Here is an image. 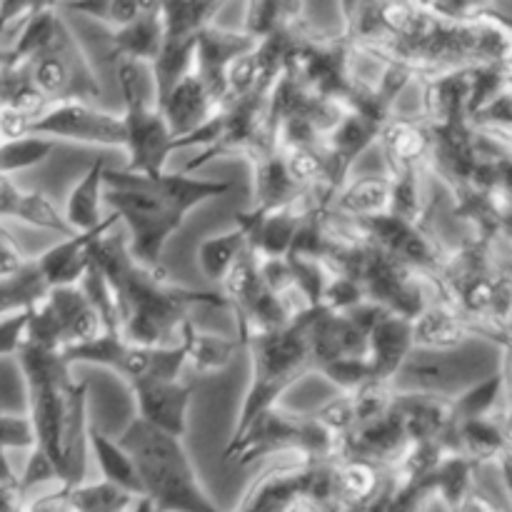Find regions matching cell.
Segmentation results:
<instances>
[{
  "label": "cell",
  "mask_w": 512,
  "mask_h": 512,
  "mask_svg": "<svg viewBox=\"0 0 512 512\" xmlns=\"http://www.w3.org/2000/svg\"><path fill=\"white\" fill-rule=\"evenodd\" d=\"M140 178L165 203H170L183 215H188L195 205L205 203V200H213L230 193V183H225V180H198L190 178L188 173H168V170H160V173L153 175L140 173Z\"/></svg>",
  "instance_id": "obj_21"
},
{
  "label": "cell",
  "mask_w": 512,
  "mask_h": 512,
  "mask_svg": "<svg viewBox=\"0 0 512 512\" xmlns=\"http://www.w3.org/2000/svg\"><path fill=\"white\" fill-rule=\"evenodd\" d=\"M335 205L348 218H370V215L388 213L390 208V178L368 175L355 183L343 185L333 195Z\"/></svg>",
  "instance_id": "obj_29"
},
{
  "label": "cell",
  "mask_w": 512,
  "mask_h": 512,
  "mask_svg": "<svg viewBox=\"0 0 512 512\" xmlns=\"http://www.w3.org/2000/svg\"><path fill=\"white\" fill-rule=\"evenodd\" d=\"M50 293L45 275L40 273L35 260H25L18 270L0 278V315L18 313V310H33L43 303Z\"/></svg>",
  "instance_id": "obj_28"
},
{
  "label": "cell",
  "mask_w": 512,
  "mask_h": 512,
  "mask_svg": "<svg viewBox=\"0 0 512 512\" xmlns=\"http://www.w3.org/2000/svg\"><path fill=\"white\" fill-rule=\"evenodd\" d=\"M473 335V325L448 303L425 305L413 318V345L453 348Z\"/></svg>",
  "instance_id": "obj_23"
},
{
  "label": "cell",
  "mask_w": 512,
  "mask_h": 512,
  "mask_svg": "<svg viewBox=\"0 0 512 512\" xmlns=\"http://www.w3.org/2000/svg\"><path fill=\"white\" fill-rule=\"evenodd\" d=\"M158 110L163 113L173 138H183V135L200 128L205 120L213 118L218 105L210 98L208 88H205L203 80L198 78V73L190 70V73H185L183 78L170 88V93L160 100Z\"/></svg>",
  "instance_id": "obj_16"
},
{
  "label": "cell",
  "mask_w": 512,
  "mask_h": 512,
  "mask_svg": "<svg viewBox=\"0 0 512 512\" xmlns=\"http://www.w3.org/2000/svg\"><path fill=\"white\" fill-rule=\"evenodd\" d=\"M120 93H123V128L125 143L123 150L128 153L130 173L153 175L165 170L170 153H173V133L165 123L163 113L155 105V88L150 65L140 60L120 58L118 70Z\"/></svg>",
  "instance_id": "obj_6"
},
{
  "label": "cell",
  "mask_w": 512,
  "mask_h": 512,
  "mask_svg": "<svg viewBox=\"0 0 512 512\" xmlns=\"http://www.w3.org/2000/svg\"><path fill=\"white\" fill-rule=\"evenodd\" d=\"M53 153V140L43 135H20V138L0 140V173L10 175L40 165Z\"/></svg>",
  "instance_id": "obj_33"
},
{
  "label": "cell",
  "mask_w": 512,
  "mask_h": 512,
  "mask_svg": "<svg viewBox=\"0 0 512 512\" xmlns=\"http://www.w3.org/2000/svg\"><path fill=\"white\" fill-rule=\"evenodd\" d=\"M103 183V200L130 230V255L150 268L160 265L165 245L178 233L185 215L150 190L140 173L105 168Z\"/></svg>",
  "instance_id": "obj_5"
},
{
  "label": "cell",
  "mask_w": 512,
  "mask_h": 512,
  "mask_svg": "<svg viewBox=\"0 0 512 512\" xmlns=\"http://www.w3.org/2000/svg\"><path fill=\"white\" fill-rule=\"evenodd\" d=\"M70 512H120L135 503V495L125 493L113 483H80L75 488H63Z\"/></svg>",
  "instance_id": "obj_32"
},
{
  "label": "cell",
  "mask_w": 512,
  "mask_h": 512,
  "mask_svg": "<svg viewBox=\"0 0 512 512\" xmlns=\"http://www.w3.org/2000/svg\"><path fill=\"white\" fill-rule=\"evenodd\" d=\"M413 348V320L403 315L385 313L368 333L365 360L370 368V380L388 383L395 370Z\"/></svg>",
  "instance_id": "obj_15"
},
{
  "label": "cell",
  "mask_w": 512,
  "mask_h": 512,
  "mask_svg": "<svg viewBox=\"0 0 512 512\" xmlns=\"http://www.w3.org/2000/svg\"><path fill=\"white\" fill-rule=\"evenodd\" d=\"M255 48V38H250L248 33H225V30L210 28V25H203V28L195 30V73L203 80V85L208 88L210 98L215 100V105H223L225 93V75H228L230 63H233L238 55L248 53V50Z\"/></svg>",
  "instance_id": "obj_12"
},
{
  "label": "cell",
  "mask_w": 512,
  "mask_h": 512,
  "mask_svg": "<svg viewBox=\"0 0 512 512\" xmlns=\"http://www.w3.org/2000/svg\"><path fill=\"white\" fill-rule=\"evenodd\" d=\"M88 385L73 383L65 395L63 425L58 440V483L60 488H75L85 483L88 473Z\"/></svg>",
  "instance_id": "obj_11"
},
{
  "label": "cell",
  "mask_w": 512,
  "mask_h": 512,
  "mask_svg": "<svg viewBox=\"0 0 512 512\" xmlns=\"http://www.w3.org/2000/svg\"><path fill=\"white\" fill-rule=\"evenodd\" d=\"M380 128H383V125L345 110L343 118L323 135V140H320V153H323L325 165H328L330 193L335 195L343 188L350 165L360 158V153H363L373 140H378Z\"/></svg>",
  "instance_id": "obj_13"
},
{
  "label": "cell",
  "mask_w": 512,
  "mask_h": 512,
  "mask_svg": "<svg viewBox=\"0 0 512 512\" xmlns=\"http://www.w3.org/2000/svg\"><path fill=\"white\" fill-rule=\"evenodd\" d=\"M105 160L98 158L88 170H85L83 178L78 180L73 190L68 195V203H65V215L70 228L75 233H83V230H93L95 225H100V203H103V175H105Z\"/></svg>",
  "instance_id": "obj_26"
},
{
  "label": "cell",
  "mask_w": 512,
  "mask_h": 512,
  "mask_svg": "<svg viewBox=\"0 0 512 512\" xmlns=\"http://www.w3.org/2000/svg\"><path fill=\"white\" fill-rule=\"evenodd\" d=\"M118 220V215L110 213L108 218L100 220V225H95L93 230L68 235L63 243L53 245V248L45 250L43 255H38L35 263H38L40 273L45 275L50 288H55V285H78L85 268H88V263L93 260V243L100 235L108 233Z\"/></svg>",
  "instance_id": "obj_14"
},
{
  "label": "cell",
  "mask_w": 512,
  "mask_h": 512,
  "mask_svg": "<svg viewBox=\"0 0 512 512\" xmlns=\"http://www.w3.org/2000/svg\"><path fill=\"white\" fill-rule=\"evenodd\" d=\"M503 385L505 365L495 370V373H490L488 378L470 385V388L463 390L460 395H455L453 403H450V420H453V423H460V420L483 418V415L495 413V405H498L500 393H503Z\"/></svg>",
  "instance_id": "obj_30"
},
{
  "label": "cell",
  "mask_w": 512,
  "mask_h": 512,
  "mask_svg": "<svg viewBox=\"0 0 512 512\" xmlns=\"http://www.w3.org/2000/svg\"><path fill=\"white\" fill-rule=\"evenodd\" d=\"M88 445L95 453V460H98L105 483H113L118 488H123L125 493L135 495V498H143V483H140L138 468H135L130 453L118 440H110L98 428L88 425Z\"/></svg>",
  "instance_id": "obj_25"
},
{
  "label": "cell",
  "mask_w": 512,
  "mask_h": 512,
  "mask_svg": "<svg viewBox=\"0 0 512 512\" xmlns=\"http://www.w3.org/2000/svg\"><path fill=\"white\" fill-rule=\"evenodd\" d=\"M178 330L180 343L185 348V365H190L195 373H220V370L228 368L230 360L238 353V340L200 333L190 318H185Z\"/></svg>",
  "instance_id": "obj_24"
},
{
  "label": "cell",
  "mask_w": 512,
  "mask_h": 512,
  "mask_svg": "<svg viewBox=\"0 0 512 512\" xmlns=\"http://www.w3.org/2000/svg\"><path fill=\"white\" fill-rule=\"evenodd\" d=\"M355 225L373 240L378 248L398 258L408 268L440 270L443 255L428 233L420 228V220H405L393 213L370 215V218H353Z\"/></svg>",
  "instance_id": "obj_8"
},
{
  "label": "cell",
  "mask_w": 512,
  "mask_h": 512,
  "mask_svg": "<svg viewBox=\"0 0 512 512\" xmlns=\"http://www.w3.org/2000/svg\"><path fill=\"white\" fill-rule=\"evenodd\" d=\"M450 398L428 393H395L393 405L400 415L410 445L440 438L450 420Z\"/></svg>",
  "instance_id": "obj_18"
},
{
  "label": "cell",
  "mask_w": 512,
  "mask_h": 512,
  "mask_svg": "<svg viewBox=\"0 0 512 512\" xmlns=\"http://www.w3.org/2000/svg\"><path fill=\"white\" fill-rule=\"evenodd\" d=\"M378 140L383 143L390 175L400 173V170H418V165L428 158L430 145H433L430 125L425 120L393 118V115L383 123Z\"/></svg>",
  "instance_id": "obj_17"
},
{
  "label": "cell",
  "mask_w": 512,
  "mask_h": 512,
  "mask_svg": "<svg viewBox=\"0 0 512 512\" xmlns=\"http://www.w3.org/2000/svg\"><path fill=\"white\" fill-rule=\"evenodd\" d=\"M30 310H18V313L0 315V358L3 355H15L20 345L25 343V328H28Z\"/></svg>",
  "instance_id": "obj_37"
},
{
  "label": "cell",
  "mask_w": 512,
  "mask_h": 512,
  "mask_svg": "<svg viewBox=\"0 0 512 512\" xmlns=\"http://www.w3.org/2000/svg\"><path fill=\"white\" fill-rule=\"evenodd\" d=\"M503 365L505 360L495 363L493 340L478 345L468 338L453 348L413 345L388 385L393 393H428L453 400Z\"/></svg>",
  "instance_id": "obj_4"
},
{
  "label": "cell",
  "mask_w": 512,
  "mask_h": 512,
  "mask_svg": "<svg viewBox=\"0 0 512 512\" xmlns=\"http://www.w3.org/2000/svg\"><path fill=\"white\" fill-rule=\"evenodd\" d=\"M308 190L300 188L285 168L283 153L278 148L255 158V208L275 210L295 205Z\"/></svg>",
  "instance_id": "obj_22"
},
{
  "label": "cell",
  "mask_w": 512,
  "mask_h": 512,
  "mask_svg": "<svg viewBox=\"0 0 512 512\" xmlns=\"http://www.w3.org/2000/svg\"><path fill=\"white\" fill-rule=\"evenodd\" d=\"M45 303L53 308L60 330H63V348L103 333L98 313L78 285H55V288H50Z\"/></svg>",
  "instance_id": "obj_20"
},
{
  "label": "cell",
  "mask_w": 512,
  "mask_h": 512,
  "mask_svg": "<svg viewBox=\"0 0 512 512\" xmlns=\"http://www.w3.org/2000/svg\"><path fill=\"white\" fill-rule=\"evenodd\" d=\"M120 512H153V505H150L145 498H138L128 510H120Z\"/></svg>",
  "instance_id": "obj_42"
},
{
  "label": "cell",
  "mask_w": 512,
  "mask_h": 512,
  "mask_svg": "<svg viewBox=\"0 0 512 512\" xmlns=\"http://www.w3.org/2000/svg\"><path fill=\"white\" fill-rule=\"evenodd\" d=\"M310 308V305H308ZM308 308L300 310L290 323L275 330L245 335V343L253 353V388L240 410L238 428L233 438H238L245 425L263 410L273 408L280 395L295 383L303 373L313 368V355L308 345Z\"/></svg>",
  "instance_id": "obj_3"
},
{
  "label": "cell",
  "mask_w": 512,
  "mask_h": 512,
  "mask_svg": "<svg viewBox=\"0 0 512 512\" xmlns=\"http://www.w3.org/2000/svg\"><path fill=\"white\" fill-rule=\"evenodd\" d=\"M25 512H70L68 500H65V490H55L53 495H45V498L35 500L33 505H28Z\"/></svg>",
  "instance_id": "obj_41"
},
{
  "label": "cell",
  "mask_w": 512,
  "mask_h": 512,
  "mask_svg": "<svg viewBox=\"0 0 512 512\" xmlns=\"http://www.w3.org/2000/svg\"><path fill=\"white\" fill-rule=\"evenodd\" d=\"M290 268V280H293V288L298 290L300 298L305 300L308 305H320L323 300V290L325 283H328L330 273L320 260L315 258H305V255H285Z\"/></svg>",
  "instance_id": "obj_35"
},
{
  "label": "cell",
  "mask_w": 512,
  "mask_h": 512,
  "mask_svg": "<svg viewBox=\"0 0 512 512\" xmlns=\"http://www.w3.org/2000/svg\"><path fill=\"white\" fill-rule=\"evenodd\" d=\"M25 495L20 483H0V512H25Z\"/></svg>",
  "instance_id": "obj_40"
},
{
  "label": "cell",
  "mask_w": 512,
  "mask_h": 512,
  "mask_svg": "<svg viewBox=\"0 0 512 512\" xmlns=\"http://www.w3.org/2000/svg\"><path fill=\"white\" fill-rule=\"evenodd\" d=\"M78 288L83 290L88 303L93 305V310L98 313L100 323H103V333H120V318H118V308H115V295L113 290H110V283L105 280L103 270L98 268L95 260H90L88 263L83 278L78 280Z\"/></svg>",
  "instance_id": "obj_34"
},
{
  "label": "cell",
  "mask_w": 512,
  "mask_h": 512,
  "mask_svg": "<svg viewBox=\"0 0 512 512\" xmlns=\"http://www.w3.org/2000/svg\"><path fill=\"white\" fill-rule=\"evenodd\" d=\"M93 260L103 270L105 280L115 295V308L120 318V335L128 343L170 345L173 333L188 318L190 305L208 303L225 308L228 298L220 293H198L170 283L160 265L138 263L130 255L128 245L120 235L103 233L93 243Z\"/></svg>",
  "instance_id": "obj_1"
},
{
  "label": "cell",
  "mask_w": 512,
  "mask_h": 512,
  "mask_svg": "<svg viewBox=\"0 0 512 512\" xmlns=\"http://www.w3.org/2000/svg\"><path fill=\"white\" fill-rule=\"evenodd\" d=\"M163 40L165 28L160 13L138 15L130 23L120 25L118 33L113 35V53H110V58H130L140 60V63H153Z\"/></svg>",
  "instance_id": "obj_27"
},
{
  "label": "cell",
  "mask_w": 512,
  "mask_h": 512,
  "mask_svg": "<svg viewBox=\"0 0 512 512\" xmlns=\"http://www.w3.org/2000/svg\"><path fill=\"white\" fill-rule=\"evenodd\" d=\"M453 440L455 453H463L475 465L505 458L510 443L508 425L495 418V413L453 423Z\"/></svg>",
  "instance_id": "obj_19"
},
{
  "label": "cell",
  "mask_w": 512,
  "mask_h": 512,
  "mask_svg": "<svg viewBox=\"0 0 512 512\" xmlns=\"http://www.w3.org/2000/svg\"><path fill=\"white\" fill-rule=\"evenodd\" d=\"M315 370H320L325 378L340 385L345 393H353L355 388H360V385H365L370 380V368L365 358H335L318 365Z\"/></svg>",
  "instance_id": "obj_36"
},
{
  "label": "cell",
  "mask_w": 512,
  "mask_h": 512,
  "mask_svg": "<svg viewBox=\"0 0 512 512\" xmlns=\"http://www.w3.org/2000/svg\"><path fill=\"white\" fill-rule=\"evenodd\" d=\"M23 263L25 258L18 250V245H15L13 235L5 228H0V278H3V275H10L13 270H18Z\"/></svg>",
  "instance_id": "obj_39"
},
{
  "label": "cell",
  "mask_w": 512,
  "mask_h": 512,
  "mask_svg": "<svg viewBox=\"0 0 512 512\" xmlns=\"http://www.w3.org/2000/svg\"><path fill=\"white\" fill-rule=\"evenodd\" d=\"M138 403V418L163 433L183 438L188 430V408L195 388L178 380L140 378L130 383Z\"/></svg>",
  "instance_id": "obj_10"
},
{
  "label": "cell",
  "mask_w": 512,
  "mask_h": 512,
  "mask_svg": "<svg viewBox=\"0 0 512 512\" xmlns=\"http://www.w3.org/2000/svg\"><path fill=\"white\" fill-rule=\"evenodd\" d=\"M28 135L43 138H65L75 143L105 145V148H123L125 128L123 115H113L90 105V100H58L50 103L33 123Z\"/></svg>",
  "instance_id": "obj_7"
},
{
  "label": "cell",
  "mask_w": 512,
  "mask_h": 512,
  "mask_svg": "<svg viewBox=\"0 0 512 512\" xmlns=\"http://www.w3.org/2000/svg\"><path fill=\"white\" fill-rule=\"evenodd\" d=\"M245 248H248V243H245V235L240 228L203 240L198 250L200 270H203L210 283H223L225 275L230 273V268H233L235 260L240 258Z\"/></svg>",
  "instance_id": "obj_31"
},
{
  "label": "cell",
  "mask_w": 512,
  "mask_h": 512,
  "mask_svg": "<svg viewBox=\"0 0 512 512\" xmlns=\"http://www.w3.org/2000/svg\"><path fill=\"white\" fill-rule=\"evenodd\" d=\"M300 428H303V418L280 413L273 405V408L255 415L238 438H230V445L225 448V460H235L243 468L250 460L265 458L270 453L298 450Z\"/></svg>",
  "instance_id": "obj_9"
},
{
  "label": "cell",
  "mask_w": 512,
  "mask_h": 512,
  "mask_svg": "<svg viewBox=\"0 0 512 512\" xmlns=\"http://www.w3.org/2000/svg\"><path fill=\"white\" fill-rule=\"evenodd\" d=\"M133 458L143 498L153 512H223L200 488L183 438L163 433L135 415L118 438Z\"/></svg>",
  "instance_id": "obj_2"
},
{
  "label": "cell",
  "mask_w": 512,
  "mask_h": 512,
  "mask_svg": "<svg viewBox=\"0 0 512 512\" xmlns=\"http://www.w3.org/2000/svg\"><path fill=\"white\" fill-rule=\"evenodd\" d=\"M18 480H20V488H23V493H28V490L35 488V485L58 480V470H55L53 460L48 458V453H45L43 448H38V445H33V453H30L28 465H25V473L20 475Z\"/></svg>",
  "instance_id": "obj_38"
}]
</instances>
